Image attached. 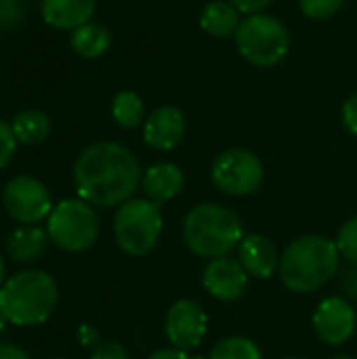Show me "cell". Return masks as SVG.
Here are the masks:
<instances>
[{"mask_svg": "<svg viewBox=\"0 0 357 359\" xmlns=\"http://www.w3.org/2000/svg\"><path fill=\"white\" fill-rule=\"evenodd\" d=\"M337 242L324 236H301L280 259V278L290 292L309 294L326 286L339 271Z\"/></svg>", "mask_w": 357, "mask_h": 359, "instance_id": "7a4b0ae2", "label": "cell"}, {"mask_svg": "<svg viewBox=\"0 0 357 359\" xmlns=\"http://www.w3.org/2000/svg\"><path fill=\"white\" fill-rule=\"evenodd\" d=\"M330 359H356V358H351V355H335V358H330Z\"/></svg>", "mask_w": 357, "mask_h": 359, "instance_id": "e575fe53", "label": "cell"}, {"mask_svg": "<svg viewBox=\"0 0 357 359\" xmlns=\"http://www.w3.org/2000/svg\"><path fill=\"white\" fill-rule=\"evenodd\" d=\"M356 309L341 297H328L318 305L314 316L316 334L328 345H343L356 332Z\"/></svg>", "mask_w": 357, "mask_h": 359, "instance_id": "7c38bea8", "label": "cell"}, {"mask_svg": "<svg viewBox=\"0 0 357 359\" xmlns=\"http://www.w3.org/2000/svg\"><path fill=\"white\" fill-rule=\"evenodd\" d=\"M244 240L240 219L225 206L204 202L194 206L183 221L185 246L204 259L227 257Z\"/></svg>", "mask_w": 357, "mask_h": 359, "instance_id": "3957f363", "label": "cell"}, {"mask_svg": "<svg viewBox=\"0 0 357 359\" xmlns=\"http://www.w3.org/2000/svg\"><path fill=\"white\" fill-rule=\"evenodd\" d=\"M238 255H240L242 267L252 278L267 280L276 273V269H280L282 257L276 244L267 236H261V233L244 236V240L238 246Z\"/></svg>", "mask_w": 357, "mask_h": 359, "instance_id": "5bb4252c", "label": "cell"}, {"mask_svg": "<svg viewBox=\"0 0 357 359\" xmlns=\"http://www.w3.org/2000/svg\"><path fill=\"white\" fill-rule=\"evenodd\" d=\"M4 273H6V269H4V261L0 257V288L4 286Z\"/></svg>", "mask_w": 357, "mask_h": 359, "instance_id": "d6a6232c", "label": "cell"}, {"mask_svg": "<svg viewBox=\"0 0 357 359\" xmlns=\"http://www.w3.org/2000/svg\"><path fill=\"white\" fill-rule=\"evenodd\" d=\"M46 238H48V233H44L40 227L27 225L8 236L6 250H8L11 259L17 263H34L44 255Z\"/></svg>", "mask_w": 357, "mask_h": 359, "instance_id": "ac0fdd59", "label": "cell"}, {"mask_svg": "<svg viewBox=\"0 0 357 359\" xmlns=\"http://www.w3.org/2000/svg\"><path fill=\"white\" fill-rule=\"evenodd\" d=\"M2 204L6 212L23 225H36L53 212L50 194L42 181L21 175L6 183L2 191Z\"/></svg>", "mask_w": 357, "mask_h": 359, "instance_id": "9c48e42d", "label": "cell"}, {"mask_svg": "<svg viewBox=\"0 0 357 359\" xmlns=\"http://www.w3.org/2000/svg\"><path fill=\"white\" fill-rule=\"evenodd\" d=\"M11 128H13V135H15L17 143L34 145V143H40V141H44L48 137L50 120L40 109H25V111H19L15 116Z\"/></svg>", "mask_w": 357, "mask_h": 359, "instance_id": "ffe728a7", "label": "cell"}, {"mask_svg": "<svg viewBox=\"0 0 357 359\" xmlns=\"http://www.w3.org/2000/svg\"><path fill=\"white\" fill-rule=\"evenodd\" d=\"M0 359H29V355L15 345H0Z\"/></svg>", "mask_w": 357, "mask_h": 359, "instance_id": "1f68e13d", "label": "cell"}, {"mask_svg": "<svg viewBox=\"0 0 357 359\" xmlns=\"http://www.w3.org/2000/svg\"><path fill=\"white\" fill-rule=\"evenodd\" d=\"M78 339H80V343H82L84 347H90V345H97V343H99V332H97L93 326L84 324V326H80V330H78Z\"/></svg>", "mask_w": 357, "mask_h": 359, "instance_id": "4dcf8cb0", "label": "cell"}, {"mask_svg": "<svg viewBox=\"0 0 357 359\" xmlns=\"http://www.w3.org/2000/svg\"><path fill=\"white\" fill-rule=\"evenodd\" d=\"M162 227L160 204L151 200H128L118 208L114 219L116 242L130 257L147 255L158 244Z\"/></svg>", "mask_w": 357, "mask_h": 359, "instance_id": "8992f818", "label": "cell"}, {"mask_svg": "<svg viewBox=\"0 0 357 359\" xmlns=\"http://www.w3.org/2000/svg\"><path fill=\"white\" fill-rule=\"evenodd\" d=\"M345 0H299L301 11L309 19H328L332 17Z\"/></svg>", "mask_w": 357, "mask_h": 359, "instance_id": "cb8c5ba5", "label": "cell"}, {"mask_svg": "<svg viewBox=\"0 0 357 359\" xmlns=\"http://www.w3.org/2000/svg\"><path fill=\"white\" fill-rule=\"evenodd\" d=\"M46 233L50 242L67 252H82L97 242L99 219L84 200H63L48 215Z\"/></svg>", "mask_w": 357, "mask_h": 359, "instance_id": "52a82bcc", "label": "cell"}, {"mask_svg": "<svg viewBox=\"0 0 357 359\" xmlns=\"http://www.w3.org/2000/svg\"><path fill=\"white\" fill-rule=\"evenodd\" d=\"M112 116H114L116 124H120L122 128L139 126L143 122V116H145V107H143L141 97L133 90H120L114 97Z\"/></svg>", "mask_w": 357, "mask_h": 359, "instance_id": "44dd1931", "label": "cell"}, {"mask_svg": "<svg viewBox=\"0 0 357 359\" xmlns=\"http://www.w3.org/2000/svg\"><path fill=\"white\" fill-rule=\"evenodd\" d=\"M284 359H303V358H284Z\"/></svg>", "mask_w": 357, "mask_h": 359, "instance_id": "d590c367", "label": "cell"}, {"mask_svg": "<svg viewBox=\"0 0 357 359\" xmlns=\"http://www.w3.org/2000/svg\"><path fill=\"white\" fill-rule=\"evenodd\" d=\"M147 359H202V358H189L187 351H181L177 347H168V349H160L156 353H151Z\"/></svg>", "mask_w": 357, "mask_h": 359, "instance_id": "f546056e", "label": "cell"}, {"mask_svg": "<svg viewBox=\"0 0 357 359\" xmlns=\"http://www.w3.org/2000/svg\"><path fill=\"white\" fill-rule=\"evenodd\" d=\"M234 36L240 55L257 67H274L282 63L290 48V34L286 25L265 13L242 19Z\"/></svg>", "mask_w": 357, "mask_h": 359, "instance_id": "5b68a950", "label": "cell"}, {"mask_svg": "<svg viewBox=\"0 0 357 359\" xmlns=\"http://www.w3.org/2000/svg\"><path fill=\"white\" fill-rule=\"evenodd\" d=\"M164 330L173 347L181 351H191L204 341L208 330V318L196 301L181 299L168 309Z\"/></svg>", "mask_w": 357, "mask_h": 359, "instance_id": "30bf717a", "label": "cell"}, {"mask_svg": "<svg viewBox=\"0 0 357 359\" xmlns=\"http://www.w3.org/2000/svg\"><path fill=\"white\" fill-rule=\"evenodd\" d=\"M4 324H6V318H4V316H2V313H0V330H2V328H4Z\"/></svg>", "mask_w": 357, "mask_h": 359, "instance_id": "836d02e7", "label": "cell"}, {"mask_svg": "<svg viewBox=\"0 0 357 359\" xmlns=\"http://www.w3.org/2000/svg\"><path fill=\"white\" fill-rule=\"evenodd\" d=\"M15 147H17V139L13 135L11 124L0 120V168H4L13 160Z\"/></svg>", "mask_w": 357, "mask_h": 359, "instance_id": "484cf974", "label": "cell"}, {"mask_svg": "<svg viewBox=\"0 0 357 359\" xmlns=\"http://www.w3.org/2000/svg\"><path fill=\"white\" fill-rule=\"evenodd\" d=\"M42 17L57 29H78L95 15V0H42Z\"/></svg>", "mask_w": 357, "mask_h": 359, "instance_id": "2e32d148", "label": "cell"}, {"mask_svg": "<svg viewBox=\"0 0 357 359\" xmlns=\"http://www.w3.org/2000/svg\"><path fill=\"white\" fill-rule=\"evenodd\" d=\"M208 359H263L255 341L246 337H229L217 343Z\"/></svg>", "mask_w": 357, "mask_h": 359, "instance_id": "7402d4cb", "label": "cell"}, {"mask_svg": "<svg viewBox=\"0 0 357 359\" xmlns=\"http://www.w3.org/2000/svg\"><path fill=\"white\" fill-rule=\"evenodd\" d=\"M90 359H128L126 349L116 343V341H107V343H99L97 349L93 351Z\"/></svg>", "mask_w": 357, "mask_h": 359, "instance_id": "4316f807", "label": "cell"}, {"mask_svg": "<svg viewBox=\"0 0 357 359\" xmlns=\"http://www.w3.org/2000/svg\"><path fill=\"white\" fill-rule=\"evenodd\" d=\"M112 36L107 32V27H103L101 23H84L78 29L72 32V48L76 55L84 57V59H95L99 55H103L109 48Z\"/></svg>", "mask_w": 357, "mask_h": 359, "instance_id": "d6986e66", "label": "cell"}, {"mask_svg": "<svg viewBox=\"0 0 357 359\" xmlns=\"http://www.w3.org/2000/svg\"><path fill=\"white\" fill-rule=\"evenodd\" d=\"M141 185H143V191H145L147 200H151L156 204H162V202H168V200L177 198L183 191L185 175L177 164L164 162V164L149 166L145 170L143 179H141Z\"/></svg>", "mask_w": 357, "mask_h": 359, "instance_id": "9a60e30c", "label": "cell"}, {"mask_svg": "<svg viewBox=\"0 0 357 359\" xmlns=\"http://www.w3.org/2000/svg\"><path fill=\"white\" fill-rule=\"evenodd\" d=\"M337 248L341 252V257H345L347 261H351L353 265H357V217L349 219L337 238Z\"/></svg>", "mask_w": 357, "mask_h": 359, "instance_id": "603a6c76", "label": "cell"}, {"mask_svg": "<svg viewBox=\"0 0 357 359\" xmlns=\"http://www.w3.org/2000/svg\"><path fill=\"white\" fill-rule=\"evenodd\" d=\"M23 17V0H0V32L15 29Z\"/></svg>", "mask_w": 357, "mask_h": 359, "instance_id": "d4e9b609", "label": "cell"}, {"mask_svg": "<svg viewBox=\"0 0 357 359\" xmlns=\"http://www.w3.org/2000/svg\"><path fill=\"white\" fill-rule=\"evenodd\" d=\"M185 137V116L175 105H162L154 109L143 126V139L158 151L175 149Z\"/></svg>", "mask_w": 357, "mask_h": 359, "instance_id": "4fadbf2b", "label": "cell"}, {"mask_svg": "<svg viewBox=\"0 0 357 359\" xmlns=\"http://www.w3.org/2000/svg\"><path fill=\"white\" fill-rule=\"evenodd\" d=\"M55 280L38 269L19 271L0 288V313L13 326H38L57 305Z\"/></svg>", "mask_w": 357, "mask_h": 359, "instance_id": "277c9868", "label": "cell"}, {"mask_svg": "<svg viewBox=\"0 0 357 359\" xmlns=\"http://www.w3.org/2000/svg\"><path fill=\"white\" fill-rule=\"evenodd\" d=\"M202 284L206 292L217 301L234 303L246 292L248 273L240 261L231 257H219V259H210V263L204 267Z\"/></svg>", "mask_w": 357, "mask_h": 359, "instance_id": "8fae6325", "label": "cell"}, {"mask_svg": "<svg viewBox=\"0 0 357 359\" xmlns=\"http://www.w3.org/2000/svg\"><path fill=\"white\" fill-rule=\"evenodd\" d=\"M139 183L141 168L137 158L114 141L88 145L74 164L76 191L90 206H122L137 191Z\"/></svg>", "mask_w": 357, "mask_h": 359, "instance_id": "6da1fadb", "label": "cell"}, {"mask_svg": "<svg viewBox=\"0 0 357 359\" xmlns=\"http://www.w3.org/2000/svg\"><path fill=\"white\" fill-rule=\"evenodd\" d=\"M240 23V11L227 0H213L200 13V27L215 38H227L236 34Z\"/></svg>", "mask_w": 357, "mask_h": 359, "instance_id": "e0dca14e", "label": "cell"}, {"mask_svg": "<svg viewBox=\"0 0 357 359\" xmlns=\"http://www.w3.org/2000/svg\"><path fill=\"white\" fill-rule=\"evenodd\" d=\"M229 2L244 15H257L263 13L274 0H229Z\"/></svg>", "mask_w": 357, "mask_h": 359, "instance_id": "f1b7e54d", "label": "cell"}, {"mask_svg": "<svg viewBox=\"0 0 357 359\" xmlns=\"http://www.w3.org/2000/svg\"><path fill=\"white\" fill-rule=\"evenodd\" d=\"M343 124L351 135L357 137V95L349 97L343 105Z\"/></svg>", "mask_w": 357, "mask_h": 359, "instance_id": "83f0119b", "label": "cell"}, {"mask_svg": "<svg viewBox=\"0 0 357 359\" xmlns=\"http://www.w3.org/2000/svg\"><path fill=\"white\" fill-rule=\"evenodd\" d=\"M263 164L261 160L242 147H231L219 154L213 162L210 177L217 189L227 196H248L259 189L263 183Z\"/></svg>", "mask_w": 357, "mask_h": 359, "instance_id": "ba28073f", "label": "cell"}]
</instances>
